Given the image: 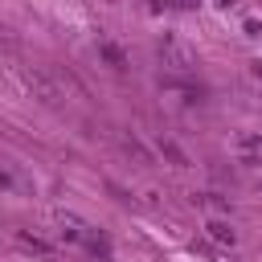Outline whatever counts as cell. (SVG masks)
<instances>
[{"mask_svg":"<svg viewBox=\"0 0 262 262\" xmlns=\"http://www.w3.org/2000/svg\"><path fill=\"white\" fill-rule=\"evenodd\" d=\"M209 237L221 242V246H233V229H229L225 221H209Z\"/></svg>","mask_w":262,"mask_h":262,"instance_id":"cell-3","label":"cell"},{"mask_svg":"<svg viewBox=\"0 0 262 262\" xmlns=\"http://www.w3.org/2000/svg\"><path fill=\"white\" fill-rule=\"evenodd\" d=\"M33 86H37V94H41V102H49V106H57L61 102V90L45 78V74H33Z\"/></svg>","mask_w":262,"mask_h":262,"instance_id":"cell-2","label":"cell"},{"mask_svg":"<svg viewBox=\"0 0 262 262\" xmlns=\"http://www.w3.org/2000/svg\"><path fill=\"white\" fill-rule=\"evenodd\" d=\"M160 57H164V66H172V70H192V66H196L192 49H188L184 41H176V37H164V41H160Z\"/></svg>","mask_w":262,"mask_h":262,"instance_id":"cell-1","label":"cell"},{"mask_svg":"<svg viewBox=\"0 0 262 262\" xmlns=\"http://www.w3.org/2000/svg\"><path fill=\"white\" fill-rule=\"evenodd\" d=\"M102 53H106V57H111V66H115V70H123V53H119V49H115V45H106V49H102Z\"/></svg>","mask_w":262,"mask_h":262,"instance_id":"cell-4","label":"cell"}]
</instances>
